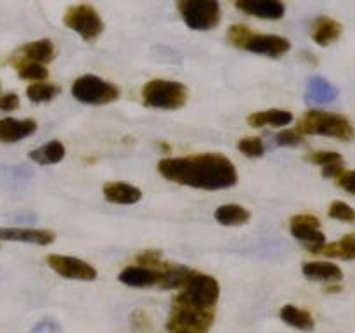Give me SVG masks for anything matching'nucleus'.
Masks as SVG:
<instances>
[{
	"label": "nucleus",
	"mask_w": 355,
	"mask_h": 333,
	"mask_svg": "<svg viewBox=\"0 0 355 333\" xmlns=\"http://www.w3.org/2000/svg\"><path fill=\"white\" fill-rule=\"evenodd\" d=\"M163 179L196 189H227L238 182L234 163L218 153H200L184 158H163L158 163Z\"/></svg>",
	"instance_id": "nucleus-1"
},
{
	"label": "nucleus",
	"mask_w": 355,
	"mask_h": 333,
	"mask_svg": "<svg viewBox=\"0 0 355 333\" xmlns=\"http://www.w3.org/2000/svg\"><path fill=\"white\" fill-rule=\"evenodd\" d=\"M35 130H37V121L31 118H26V120L2 118L0 120V142H17L35 134Z\"/></svg>",
	"instance_id": "nucleus-14"
},
{
	"label": "nucleus",
	"mask_w": 355,
	"mask_h": 333,
	"mask_svg": "<svg viewBox=\"0 0 355 333\" xmlns=\"http://www.w3.org/2000/svg\"><path fill=\"white\" fill-rule=\"evenodd\" d=\"M54 44L49 38H44V40L31 42V44H26L24 47H21L19 52L16 54V59L38 62V65H47V62H51L54 59Z\"/></svg>",
	"instance_id": "nucleus-16"
},
{
	"label": "nucleus",
	"mask_w": 355,
	"mask_h": 333,
	"mask_svg": "<svg viewBox=\"0 0 355 333\" xmlns=\"http://www.w3.org/2000/svg\"><path fill=\"white\" fill-rule=\"evenodd\" d=\"M328 215L331 219H336V221L355 222V210L349 203H345V201H333L329 205Z\"/></svg>",
	"instance_id": "nucleus-28"
},
{
	"label": "nucleus",
	"mask_w": 355,
	"mask_h": 333,
	"mask_svg": "<svg viewBox=\"0 0 355 333\" xmlns=\"http://www.w3.org/2000/svg\"><path fill=\"white\" fill-rule=\"evenodd\" d=\"M59 92L61 89L58 85L47 82H35L26 89V96L31 103H47V101L54 99Z\"/></svg>",
	"instance_id": "nucleus-27"
},
{
	"label": "nucleus",
	"mask_w": 355,
	"mask_h": 333,
	"mask_svg": "<svg viewBox=\"0 0 355 333\" xmlns=\"http://www.w3.org/2000/svg\"><path fill=\"white\" fill-rule=\"evenodd\" d=\"M17 108H19V97H17V94H2L0 96V110L14 111Z\"/></svg>",
	"instance_id": "nucleus-35"
},
{
	"label": "nucleus",
	"mask_w": 355,
	"mask_h": 333,
	"mask_svg": "<svg viewBox=\"0 0 355 333\" xmlns=\"http://www.w3.org/2000/svg\"><path fill=\"white\" fill-rule=\"evenodd\" d=\"M215 321V307L194 300L179 290L173 295L166 333H208Z\"/></svg>",
	"instance_id": "nucleus-2"
},
{
	"label": "nucleus",
	"mask_w": 355,
	"mask_h": 333,
	"mask_svg": "<svg viewBox=\"0 0 355 333\" xmlns=\"http://www.w3.org/2000/svg\"><path fill=\"white\" fill-rule=\"evenodd\" d=\"M149 316L144 311H135L130 316V326L132 332L135 333H148L151 330V321H149Z\"/></svg>",
	"instance_id": "nucleus-31"
},
{
	"label": "nucleus",
	"mask_w": 355,
	"mask_h": 333,
	"mask_svg": "<svg viewBox=\"0 0 355 333\" xmlns=\"http://www.w3.org/2000/svg\"><path fill=\"white\" fill-rule=\"evenodd\" d=\"M238 149L250 158H259L263 155V142L260 137H243L238 142Z\"/></svg>",
	"instance_id": "nucleus-29"
},
{
	"label": "nucleus",
	"mask_w": 355,
	"mask_h": 333,
	"mask_svg": "<svg viewBox=\"0 0 355 333\" xmlns=\"http://www.w3.org/2000/svg\"><path fill=\"white\" fill-rule=\"evenodd\" d=\"M236 7L250 16L262 19H281L284 16V6L279 0H234Z\"/></svg>",
	"instance_id": "nucleus-13"
},
{
	"label": "nucleus",
	"mask_w": 355,
	"mask_h": 333,
	"mask_svg": "<svg viewBox=\"0 0 355 333\" xmlns=\"http://www.w3.org/2000/svg\"><path fill=\"white\" fill-rule=\"evenodd\" d=\"M279 318L283 319L286 325L293 326V328L297 330H302V332H312L315 326L314 318H312L311 312L295 307V305L291 304L283 305V309L279 311Z\"/></svg>",
	"instance_id": "nucleus-23"
},
{
	"label": "nucleus",
	"mask_w": 355,
	"mask_h": 333,
	"mask_svg": "<svg viewBox=\"0 0 355 333\" xmlns=\"http://www.w3.org/2000/svg\"><path fill=\"white\" fill-rule=\"evenodd\" d=\"M302 141H304V137L297 130H283L276 137V142L279 146H298Z\"/></svg>",
	"instance_id": "nucleus-32"
},
{
	"label": "nucleus",
	"mask_w": 355,
	"mask_h": 333,
	"mask_svg": "<svg viewBox=\"0 0 355 333\" xmlns=\"http://www.w3.org/2000/svg\"><path fill=\"white\" fill-rule=\"evenodd\" d=\"M33 177V170L24 165H0V186L7 189H19Z\"/></svg>",
	"instance_id": "nucleus-21"
},
{
	"label": "nucleus",
	"mask_w": 355,
	"mask_h": 333,
	"mask_svg": "<svg viewBox=\"0 0 355 333\" xmlns=\"http://www.w3.org/2000/svg\"><path fill=\"white\" fill-rule=\"evenodd\" d=\"M293 121V114L286 110H267L255 111L248 117V123L252 127H284Z\"/></svg>",
	"instance_id": "nucleus-19"
},
{
	"label": "nucleus",
	"mask_w": 355,
	"mask_h": 333,
	"mask_svg": "<svg viewBox=\"0 0 355 333\" xmlns=\"http://www.w3.org/2000/svg\"><path fill=\"white\" fill-rule=\"evenodd\" d=\"M187 89L172 80H151L142 87V103L155 110H179L186 104Z\"/></svg>",
	"instance_id": "nucleus-4"
},
{
	"label": "nucleus",
	"mask_w": 355,
	"mask_h": 333,
	"mask_svg": "<svg viewBox=\"0 0 355 333\" xmlns=\"http://www.w3.org/2000/svg\"><path fill=\"white\" fill-rule=\"evenodd\" d=\"M163 266L165 262L159 264L158 267H146V266H130L123 269L118 276L121 283L127 287L146 288V287H159L163 276Z\"/></svg>",
	"instance_id": "nucleus-11"
},
{
	"label": "nucleus",
	"mask_w": 355,
	"mask_h": 333,
	"mask_svg": "<svg viewBox=\"0 0 355 333\" xmlns=\"http://www.w3.org/2000/svg\"><path fill=\"white\" fill-rule=\"evenodd\" d=\"M71 94L80 103L94 104V106L114 103L120 97L116 85L96 75H83L76 78L71 85Z\"/></svg>",
	"instance_id": "nucleus-6"
},
{
	"label": "nucleus",
	"mask_w": 355,
	"mask_h": 333,
	"mask_svg": "<svg viewBox=\"0 0 355 333\" xmlns=\"http://www.w3.org/2000/svg\"><path fill=\"white\" fill-rule=\"evenodd\" d=\"M104 198L110 203L116 205H134L141 201L142 191L139 187L127 182H107L103 186Z\"/></svg>",
	"instance_id": "nucleus-15"
},
{
	"label": "nucleus",
	"mask_w": 355,
	"mask_h": 333,
	"mask_svg": "<svg viewBox=\"0 0 355 333\" xmlns=\"http://www.w3.org/2000/svg\"><path fill=\"white\" fill-rule=\"evenodd\" d=\"M290 231L300 241L307 243L309 250L324 245V232L321 231V222L318 217L309 214L295 215L290 221Z\"/></svg>",
	"instance_id": "nucleus-10"
},
{
	"label": "nucleus",
	"mask_w": 355,
	"mask_h": 333,
	"mask_svg": "<svg viewBox=\"0 0 355 333\" xmlns=\"http://www.w3.org/2000/svg\"><path fill=\"white\" fill-rule=\"evenodd\" d=\"M342 288L338 287V284H329L328 288H326V291H329V293H336V291H340Z\"/></svg>",
	"instance_id": "nucleus-36"
},
{
	"label": "nucleus",
	"mask_w": 355,
	"mask_h": 333,
	"mask_svg": "<svg viewBox=\"0 0 355 333\" xmlns=\"http://www.w3.org/2000/svg\"><path fill=\"white\" fill-rule=\"evenodd\" d=\"M295 130L302 135H326V137H335L340 141H354L355 139L352 121L343 114L329 113V111H307L298 120Z\"/></svg>",
	"instance_id": "nucleus-3"
},
{
	"label": "nucleus",
	"mask_w": 355,
	"mask_h": 333,
	"mask_svg": "<svg viewBox=\"0 0 355 333\" xmlns=\"http://www.w3.org/2000/svg\"><path fill=\"white\" fill-rule=\"evenodd\" d=\"M62 23L66 28L78 33L83 40L94 42L104 30V23L97 10L94 7L87 6V3H80V6H73L66 10Z\"/></svg>",
	"instance_id": "nucleus-7"
},
{
	"label": "nucleus",
	"mask_w": 355,
	"mask_h": 333,
	"mask_svg": "<svg viewBox=\"0 0 355 333\" xmlns=\"http://www.w3.org/2000/svg\"><path fill=\"white\" fill-rule=\"evenodd\" d=\"M309 252L321 253V255H326V257H335V259L355 260V232L343 236L340 241L328 243V245L324 243V245L309 250Z\"/></svg>",
	"instance_id": "nucleus-18"
},
{
	"label": "nucleus",
	"mask_w": 355,
	"mask_h": 333,
	"mask_svg": "<svg viewBox=\"0 0 355 333\" xmlns=\"http://www.w3.org/2000/svg\"><path fill=\"white\" fill-rule=\"evenodd\" d=\"M14 68H16L17 75L23 80H33V82H42L47 78L49 71L44 65L31 61H23V59H14Z\"/></svg>",
	"instance_id": "nucleus-26"
},
{
	"label": "nucleus",
	"mask_w": 355,
	"mask_h": 333,
	"mask_svg": "<svg viewBox=\"0 0 355 333\" xmlns=\"http://www.w3.org/2000/svg\"><path fill=\"white\" fill-rule=\"evenodd\" d=\"M238 49H245V51L267 56V58H281V56L290 51L291 44L288 38L279 37V35H259L248 30V33L243 38Z\"/></svg>",
	"instance_id": "nucleus-8"
},
{
	"label": "nucleus",
	"mask_w": 355,
	"mask_h": 333,
	"mask_svg": "<svg viewBox=\"0 0 355 333\" xmlns=\"http://www.w3.org/2000/svg\"><path fill=\"white\" fill-rule=\"evenodd\" d=\"M47 264L52 271H55L59 276L66 278V280L94 281L97 278V271L85 260L76 259V257L52 253V255H47Z\"/></svg>",
	"instance_id": "nucleus-9"
},
{
	"label": "nucleus",
	"mask_w": 355,
	"mask_h": 333,
	"mask_svg": "<svg viewBox=\"0 0 355 333\" xmlns=\"http://www.w3.org/2000/svg\"><path fill=\"white\" fill-rule=\"evenodd\" d=\"M184 23L196 31L214 30L220 23L218 0H177Z\"/></svg>",
	"instance_id": "nucleus-5"
},
{
	"label": "nucleus",
	"mask_w": 355,
	"mask_h": 333,
	"mask_svg": "<svg viewBox=\"0 0 355 333\" xmlns=\"http://www.w3.org/2000/svg\"><path fill=\"white\" fill-rule=\"evenodd\" d=\"M30 333H62V330L54 319H42L30 330Z\"/></svg>",
	"instance_id": "nucleus-33"
},
{
	"label": "nucleus",
	"mask_w": 355,
	"mask_h": 333,
	"mask_svg": "<svg viewBox=\"0 0 355 333\" xmlns=\"http://www.w3.org/2000/svg\"><path fill=\"white\" fill-rule=\"evenodd\" d=\"M66 155V149L62 146V142L59 141H51L47 144L40 146L37 149H31L30 151V160L31 162L38 163V165H54L59 163Z\"/></svg>",
	"instance_id": "nucleus-24"
},
{
	"label": "nucleus",
	"mask_w": 355,
	"mask_h": 333,
	"mask_svg": "<svg viewBox=\"0 0 355 333\" xmlns=\"http://www.w3.org/2000/svg\"><path fill=\"white\" fill-rule=\"evenodd\" d=\"M252 214L241 205H222L215 210V221L222 225H243L250 221Z\"/></svg>",
	"instance_id": "nucleus-25"
},
{
	"label": "nucleus",
	"mask_w": 355,
	"mask_h": 333,
	"mask_svg": "<svg viewBox=\"0 0 355 333\" xmlns=\"http://www.w3.org/2000/svg\"><path fill=\"white\" fill-rule=\"evenodd\" d=\"M336 184H338L342 189H345L347 193L354 194V196H355V170H350V172H343L342 176L336 177Z\"/></svg>",
	"instance_id": "nucleus-34"
},
{
	"label": "nucleus",
	"mask_w": 355,
	"mask_h": 333,
	"mask_svg": "<svg viewBox=\"0 0 355 333\" xmlns=\"http://www.w3.org/2000/svg\"><path fill=\"white\" fill-rule=\"evenodd\" d=\"M0 241H21L45 246L55 241V234L47 229L0 228Z\"/></svg>",
	"instance_id": "nucleus-12"
},
{
	"label": "nucleus",
	"mask_w": 355,
	"mask_h": 333,
	"mask_svg": "<svg viewBox=\"0 0 355 333\" xmlns=\"http://www.w3.org/2000/svg\"><path fill=\"white\" fill-rule=\"evenodd\" d=\"M305 278L324 283H338L343 278V271L331 262H307L304 266Z\"/></svg>",
	"instance_id": "nucleus-20"
},
{
	"label": "nucleus",
	"mask_w": 355,
	"mask_h": 333,
	"mask_svg": "<svg viewBox=\"0 0 355 333\" xmlns=\"http://www.w3.org/2000/svg\"><path fill=\"white\" fill-rule=\"evenodd\" d=\"M307 96L309 103L314 104H328L338 97V89L333 85L324 76H312L307 83Z\"/></svg>",
	"instance_id": "nucleus-17"
},
{
	"label": "nucleus",
	"mask_w": 355,
	"mask_h": 333,
	"mask_svg": "<svg viewBox=\"0 0 355 333\" xmlns=\"http://www.w3.org/2000/svg\"><path fill=\"white\" fill-rule=\"evenodd\" d=\"M307 160L314 165H321V166H328L333 165V163H343V158L340 153L336 151H314L309 153Z\"/></svg>",
	"instance_id": "nucleus-30"
},
{
	"label": "nucleus",
	"mask_w": 355,
	"mask_h": 333,
	"mask_svg": "<svg viewBox=\"0 0 355 333\" xmlns=\"http://www.w3.org/2000/svg\"><path fill=\"white\" fill-rule=\"evenodd\" d=\"M340 35H342V24L331 17H319L312 26V38L321 47H326V45L338 40Z\"/></svg>",
	"instance_id": "nucleus-22"
}]
</instances>
